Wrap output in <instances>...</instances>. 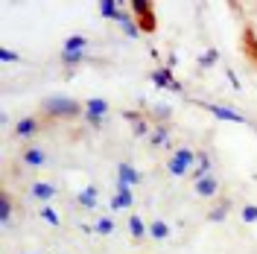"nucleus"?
Masks as SVG:
<instances>
[{"mask_svg":"<svg viewBox=\"0 0 257 254\" xmlns=\"http://www.w3.org/2000/svg\"><path fill=\"white\" fill-rule=\"evenodd\" d=\"M132 231L141 237V234H144V222H141V219H132Z\"/></svg>","mask_w":257,"mask_h":254,"instance_id":"nucleus-17","label":"nucleus"},{"mask_svg":"<svg viewBox=\"0 0 257 254\" xmlns=\"http://www.w3.org/2000/svg\"><path fill=\"white\" fill-rule=\"evenodd\" d=\"M216 62V50H208L205 56H202V64H213Z\"/></svg>","mask_w":257,"mask_h":254,"instance_id":"nucleus-15","label":"nucleus"},{"mask_svg":"<svg viewBox=\"0 0 257 254\" xmlns=\"http://www.w3.org/2000/svg\"><path fill=\"white\" fill-rule=\"evenodd\" d=\"M152 234H155V237H164V234H167V228H164V225H152Z\"/></svg>","mask_w":257,"mask_h":254,"instance_id":"nucleus-20","label":"nucleus"},{"mask_svg":"<svg viewBox=\"0 0 257 254\" xmlns=\"http://www.w3.org/2000/svg\"><path fill=\"white\" fill-rule=\"evenodd\" d=\"M210 111L219 114V117H225V120H240V117H237L234 111H228V108H219V105H210Z\"/></svg>","mask_w":257,"mask_h":254,"instance_id":"nucleus-8","label":"nucleus"},{"mask_svg":"<svg viewBox=\"0 0 257 254\" xmlns=\"http://www.w3.org/2000/svg\"><path fill=\"white\" fill-rule=\"evenodd\" d=\"M0 56H3V62H15V59H18L15 53H12V50H6V47L0 50Z\"/></svg>","mask_w":257,"mask_h":254,"instance_id":"nucleus-16","label":"nucleus"},{"mask_svg":"<svg viewBox=\"0 0 257 254\" xmlns=\"http://www.w3.org/2000/svg\"><path fill=\"white\" fill-rule=\"evenodd\" d=\"M152 79H155V85H161V88H173V76H170L167 67H158V70L152 73Z\"/></svg>","mask_w":257,"mask_h":254,"instance_id":"nucleus-5","label":"nucleus"},{"mask_svg":"<svg viewBox=\"0 0 257 254\" xmlns=\"http://www.w3.org/2000/svg\"><path fill=\"white\" fill-rule=\"evenodd\" d=\"M152 141H155V143L167 141V132H164V129H158V132H155V135H152Z\"/></svg>","mask_w":257,"mask_h":254,"instance_id":"nucleus-21","label":"nucleus"},{"mask_svg":"<svg viewBox=\"0 0 257 254\" xmlns=\"http://www.w3.org/2000/svg\"><path fill=\"white\" fill-rule=\"evenodd\" d=\"M190 161H193V152H187V149H178L176 158L170 161V170H173V173H184V170L190 167Z\"/></svg>","mask_w":257,"mask_h":254,"instance_id":"nucleus-2","label":"nucleus"},{"mask_svg":"<svg viewBox=\"0 0 257 254\" xmlns=\"http://www.w3.org/2000/svg\"><path fill=\"white\" fill-rule=\"evenodd\" d=\"M102 15H105V18H114V21H117V18H120V9H117V3L105 0V3H102Z\"/></svg>","mask_w":257,"mask_h":254,"instance_id":"nucleus-7","label":"nucleus"},{"mask_svg":"<svg viewBox=\"0 0 257 254\" xmlns=\"http://www.w3.org/2000/svg\"><path fill=\"white\" fill-rule=\"evenodd\" d=\"M123 27H126V35H132V38H135V35L141 32V27H135V21H132V18H128V21L123 24Z\"/></svg>","mask_w":257,"mask_h":254,"instance_id":"nucleus-11","label":"nucleus"},{"mask_svg":"<svg viewBox=\"0 0 257 254\" xmlns=\"http://www.w3.org/2000/svg\"><path fill=\"white\" fill-rule=\"evenodd\" d=\"M32 132H35V120H24L18 126V135H32Z\"/></svg>","mask_w":257,"mask_h":254,"instance_id":"nucleus-9","label":"nucleus"},{"mask_svg":"<svg viewBox=\"0 0 257 254\" xmlns=\"http://www.w3.org/2000/svg\"><path fill=\"white\" fill-rule=\"evenodd\" d=\"M0 213H3V219H9V213H12V205H9L6 196H3V202H0Z\"/></svg>","mask_w":257,"mask_h":254,"instance_id":"nucleus-12","label":"nucleus"},{"mask_svg":"<svg viewBox=\"0 0 257 254\" xmlns=\"http://www.w3.org/2000/svg\"><path fill=\"white\" fill-rule=\"evenodd\" d=\"M35 193H38L41 199H47L50 193H53V187H47V184H35Z\"/></svg>","mask_w":257,"mask_h":254,"instance_id":"nucleus-13","label":"nucleus"},{"mask_svg":"<svg viewBox=\"0 0 257 254\" xmlns=\"http://www.w3.org/2000/svg\"><path fill=\"white\" fill-rule=\"evenodd\" d=\"M85 47H88V38L85 35H70L64 41V53H85Z\"/></svg>","mask_w":257,"mask_h":254,"instance_id":"nucleus-4","label":"nucleus"},{"mask_svg":"<svg viewBox=\"0 0 257 254\" xmlns=\"http://www.w3.org/2000/svg\"><path fill=\"white\" fill-rule=\"evenodd\" d=\"M132 12H135V18H141V30H152L155 27V15H152V3H146V0H135L132 3Z\"/></svg>","mask_w":257,"mask_h":254,"instance_id":"nucleus-1","label":"nucleus"},{"mask_svg":"<svg viewBox=\"0 0 257 254\" xmlns=\"http://www.w3.org/2000/svg\"><path fill=\"white\" fill-rule=\"evenodd\" d=\"M120 173H123V181H135V178H138V175L132 173V170H128V167H123V170H120Z\"/></svg>","mask_w":257,"mask_h":254,"instance_id":"nucleus-18","label":"nucleus"},{"mask_svg":"<svg viewBox=\"0 0 257 254\" xmlns=\"http://www.w3.org/2000/svg\"><path fill=\"white\" fill-rule=\"evenodd\" d=\"M245 219H248V222H254V219H257V207H245Z\"/></svg>","mask_w":257,"mask_h":254,"instance_id":"nucleus-19","label":"nucleus"},{"mask_svg":"<svg viewBox=\"0 0 257 254\" xmlns=\"http://www.w3.org/2000/svg\"><path fill=\"white\" fill-rule=\"evenodd\" d=\"M62 59H64V64H76V62L85 59V53H64Z\"/></svg>","mask_w":257,"mask_h":254,"instance_id":"nucleus-10","label":"nucleus"},{"mask_svg":"<svg viewBox=\"0 0 257 254\" xmlns=\"http://www.w3.org/2000/svg\"><path fill=\"white\" fill-rule=\"evenodd\" d=\"M199 193L213 196V193H216V181H213V178H202V181H199Z\"/></svg>","mask_w":257,"mask_h":254,"instance_id":"nucleus-6","label":"nucleus"},{"mask_svg":"<svg viewBox=\"0 0 257 254\" xmlns=\"http://www.w3.org/2000/svg\"><path fill=\"white\" fill-rule=\"evenodd\" d=\"M82 205H94V190H88L82 196Z\"/></svg>","mask_w":257,"mask_h":254,"instance_id":"nucleus-22","label":"nucleus"},{"mask_svg":"<svg viewBox=\"0 0 257 254\" xmlns=\"http://www.w3.org/2000/svg\"><path fill=\"white\" fill-rule=\"evenodd\" d=\"M47 111H53V114H76L79 108H76L70 99H53V102H47Z\"/></svg>","mask_w":257,"mask_h":254,"instance_id":"nucleus-3","label":"nucleus"},{"mask_svg":"<svg viewBox=\"0 0 257 254\" xmlns=\"http://www.w3.org/2000/svg\"><path fill=\"white\" fill-rule=\"evenodd\" d=\"M27 161H30V164H41V161H44V155L32 149V152H27Z\"/></svg>","mask_w":257,"mask_h":254,"instance_id":"nucleus-14","label":"nucleus"}]
</instances>
